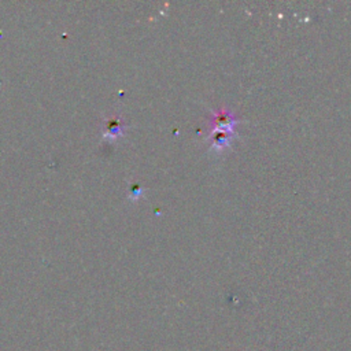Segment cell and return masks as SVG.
Instances as JSON below:
<instances>
[{
	"mask_svg": "<svg viewBox=\"0 0 351 351\" xmlns=\"http://www.w3.org/2000/svg\"><path fill=\"white\" fill-rule=\"evenodd\" d=\"M211 123H213V129H211L213 148L222 149L232 140L236 118L229 110H221L215 112Z\"/></svg>",
	"mask_w": 351,
	"mask_h": 351,
	"instance_id": "obj_1",
	"label": "cell"
},
{
	"mask_svg": "<svg viewBox=\"0 0 351 351\" xmlns=\"http://www.w3.org/2000/svg\"><path fill=\"white\" fill-rule=\"evenodd\" d=\"M122 134V123L117 117H111L110 119H106V126L103 129V136L106 138H117Z\"/></svg>",
	"mask_w": 351,
	"mask_h": 351,
	"instance_id": "obj_2",
	"label": "cell"
},
{
	"mask_svg": "<svg viewBox=\"0 0 351 351\" xmlns=\"http://www.w3.org/2000/svg\"><path fill=\"white\" fill-rule=\"evenodd\" d=\"M140 195H141V188H140L138 185H134V186L132 188V193H130L132 199H137Z\"/></svg>",
	"mask_w": 351,
	"mask_h": 351,
	"instance_id": "obj_3",
	"label": "cell"
}]
</instances>
